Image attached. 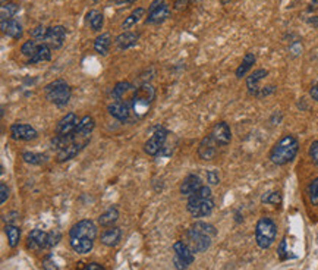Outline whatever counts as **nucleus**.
<instances>
[{
  "label": "nucleus",
  "mask_w": 318,
  "mask_h": 270,
  "mask_svg": "<svg viewBox=\"0 0 318 270\" xmlns=\"http://www.w3.org/2000/svg\"><path fill=\"white\" fill-rule=\"evenodd\" d=\"M299 152V141L292 134H286L276 142L270 152V160L276 166H284L291 163Z\"/></svg>",
  "instance_id": "obj_1"
},
{
  "label": "nucleus",
  "mask_w": 318,
  "mask_h": 270,
  "mask_svg": "<svg viewBox=\"0 0 318 270\" xmlns=\"http://www.w3.org/2000/svg\"><path fill=\"white\" fill-rule=\"evenodd\" d=\"M277 235V225L270 218H261L255 225V241L257 245L263 250L270 248L276 241Z\"/></svg>",
  "instance_id": "obj_2"
},
{
  "label": "nucleus",
  "mask_w": 318,
  "mask_h": 270,
  "mask_svg": "<svg viewBox=\"0 0 318 270\" xmlns=\"http://www.w3.org/2000/svg\"><path fill=\"white\" fill-rule=\"evenodd\" d=\"M154 99H155V90L150 84H142L132 94V100H131L132 112L137 116L142 117L148 112L150 104L153 103Z\"/></svg>",
  "instance_id": "obj_3"
},
{
  "label": "nucleus",
  "mask_w": 318,
  "mask_h": 270,
  "mask_svg": "<svg viewBox=\"0 0 318 270\" xmlns=\"http://www.w3.org/2000/svg\"><path fill=\"white\" fill-rule=\"evenodd\" d=\"M44 93H46L47 100L53 104H56V106L68 104L69 99H71V94H72L71 87L66 84V81H63V79H56L50 84H47L46 88H44Z\"/></svg>",
  "instance_id": "obj_4"
},
{
  "label": "nucleus",
  "mask_w": 318,
  "mask_h": 270,
  "mask_svg": "<svg viewBox=\"0 0 318 270\" xmlns=\"http://www.w3.org/2000/svg\"><path fill=\"white\" fill-rule=\"evenodd\" d=\"M167 137H169V131L165 127H155L153 135L144 144V152L148 156L160 155L162 150L165 148Z\"/></svg>",
  "instance_id": "obj_5"
},
{
  "label": "nucleus",
  "mask_w": 318,
  "mask_h": 270,
  "mask_svg": "<svg viewBox=\"0 0 318 270\" xmlns=\"http://www.w3.org/2000/svg\"><path fill=\"white\" fill-rule=\"evenodd\" d=\"M186 208L194 218H204L214 210V201L213 198H198L197 195H191Z\"/></svg>",
  "instance_id": "obj_6"
},
{
  "label": "nucleus",
  "mask_w": 318,
  "mask_h": 270,
  "mask_svg": "<svg viewBox=\"0 0 318 270\" xmlns=\"http://www.w3.org/2000/svg\"><path fill=\"white\" fill-rule=\"evenodd\" d=\"M69 236L71 238H88L94 241L97 236V226L92 220H79L71 228Z\"/></svg>",
  "instance_id": "obj_7"
},
{
  "label": "nucleus",
  "mask_w": 318,
  "mask_h": 270,
  "mask_svg": "<svg viewBox=\"0 0 318 270\" xmlns=\"http://www.w3.org/2000/svg\"><path fill=\"white\" fill-rule=\"evenodd\" d=\"M186 244L191 248L194 253H203L205 250L210 248L211 245V238L205 236L200 232H195L194 229H189L186 232Z\"/></svg>",
  "instance_id": "obj_8"
},
{
  "label": "nucleus",
  "mask_w": 318,
  "mask_h": 270,
  "mask_svg": "<svg viewBox=\"0 0 318 270\" xmlns=\"http://www.w3.org/2000/svg\"><path fill=\"white\" fill-rule=\"evenodd\" d=\"M78 124H79L78 116L75 115L74 112L66 113V115L57 122V125H56V135H62V137H65V135L77 134Z\"/></svg>",
  "instance_id": "obj_9"
},
{
  "label": "nucleus",
  "mask_w": 318,
  "mask_h": 270,
  "mask_svg": "<svg viewBox=\"0 0 318 270\" xmlns=\"http://www.w3.org/2000/svg\"><path fill=\"white\" fill-rule=\"evenodd\" d=\"M11 135L13 140H19V141H31L36 140L39 137L37 129L33 128L31 125L26 124H13L11 127Z\"/></svg>",
  "instance_id": "obj_10"
},
{
  "label": "nucleus",
  "mask_w": 318,
  "mask_h": 270,
  "mask_svg": "<svg viewBox=\"0 0 318 270\" xmlns=\"http://www.w3.org/2000/svg\"><path fill=\"white\" fill-rule=\"evenodd\" d=\"M65 39H66V28L62 25H56L49 28L47 37L44 40V43L50 47V49H60L63 46Z\"/></svg>",
  "instance_id": "obj_11"
},
{
  "label": "nucleus",
  "mask_w": 318,
  "mask_h": 270,
  "mask_svg": "<svg viewBox=\"0 0 318 270\" xmlns=\"http://www.w3.org/2000/svg\"><path fill=\"white\" fill-rule=\"evenodd\" d=\"M210 135L221 147L229 145L230 141H232V131H230V127L226 122H217L216 125L213 127V129H211Z\"/></svg>",
  "instance_id": "obj_12"
},
{
  "label": "nucleus",
  "mask_w": 318,
  "mask_h": 270,
  "mask_svg": "<svg viewBox=\"0 0 318 270\" xmlns=\"http://www.w3.org/2000/svg\"><path fill=\"white\" fill-rule=\"evenodd\" d=\"M217 148H218V144L208 134V135L204 137L200 142V145H198V156L203 160H213L217 155Z\"/></svg>",
  "instance_id": "obj_13"
},
{
  "label": "nucleus",
  "mask_w": 318,
  "mask_h": 270,
  "mask_svg": "<svg viewBox=\"0 0 318 270\" xmlns=\"http://www.w3.org/2000/svg\"><path fill=\"white\" fill-rule=\"evenodd\" d=\"M107 110L115 119L125 122V121L129 119L132 107H131V103H128V102H116L115 100V102H112L107 106Z\"/></svg>",
  "instance_id": "obj_14"
},
{
  "label": "nucleus",
  "mask_w": 318,
  "mask_h": 270,
  "mask_svg": "<svg viewBox=\"0 0 318 270\" xmlns=\"http://www.w3.org/2000/svg\"><path fill=\"white\" fill-rule=\"evenodd\" d=\"M89 140H84V141H77L71 142V144H68L65 148H62L60 152H57V160L59 162H68V160H71V159H74L75 156L88 144Z\"/></svg>",
  "instance_id": "obj_15"
},
{
  "label": "nucleus",
  "mask_w": 318,
  "mask_h": 270,
  "mask_svg": "<svg viewBox=\"0 0 318 270\" xmlns=\"http://www.w3.org/2000/svg\"><path fill=\"white\" fill-rule=\"evenodd\" d=\"M201 187H203V182H201V178L198 175H188L185 179L182 181L179 190H180L182 195L191 197L192 194L197 193Z\"/></svg>",
  "instance_id": "obj_16"
},
{
  "label": "nucleus",
  "mask_w": 318,
  "mask_h": 270,
  "mask_svg": "<svg viewBox=\"0 0 318 270\" xmlns=\"http://www.w3.org/2000/svg\"><path fill=\"white\" fill-rule=\"evenodd\" d=\"M170 15V8L169 5L165 3L162 5L160 8H157L153 12H148V18L145 19V24L147 25H158V24H163L166 19L169 18Z\"/></svg>",
  "instance_id": "obj_17"
},
{
  "label": "nucleus",
  "mask_w": 318,
  "mask_h": 270,
  "mask_svg": "<svg viewBox=\"0 0 318 270\" xmlns=\"http://www.w3.org/2000/svg\"><path fill=\"white\" fill-rule=\"evenodd\" d=\"M138 39H140L138 34L131 33V31H125V33H122L116 37L115 44L119 50H128V49L138 44Z\"/></svg>",
  "instance_id": "obj_18"
},
{
  "label": "nucleus",
  "mask_w": 318,
  "mask_h": 270,
  "mask_svg": "<svg viewBox=\"0 0 318 270\" xmlns=\"http://www.w3.org/2000/svg\"><path fill=\"white\" fill-rule=\"evenodd\" d=\"M47 235L49 233L40 231V229L31 231V233L28 235V247L31 250H36V251H39L41 248H46L47 247Z\"/></svg>",
  "instance_id": "obj_19"
},
{
  "label": "nucleus",
  "mask_w": 318,
  "mask_h": 270,
  "mask_svg": "<svg viewBox=\"0 0 318 270\" xmlns=\"http://www.w3.org/2000/svg\"><path fill=\"white\" fill-rule=\"evenodd\" d=\"M173 251H175V256H178L179 258H182L186 264H189L191 266L192 263H194V260H195V253L192 251L191 248L188 247L186 243H183V241H176L175 244H173Z\"/></svg>",
  "instance_id": "obj_20"
},
{
  "label": "nucleus",
  "mask_w": 318,
  "mask_h": 270,
  "mask_svg": "<svg viewBox=\"0 0 318 270\" xmlns=\"http://www.w3.org/2000/svg\"><path fill=\"white\" fill-rule=\"evenodd\" d=\"M267 75L268 72L266 69H257V71H254L249 77L246 78V88H248V91L255 96L258 93V90H260V87H258L260 82L267 77Z\"/></svg>",
  "instance_id": "obj_21"
},
{
  "label": "nucleus",
  "mask_w": 318,
  "mask_h": 270,
  "mask_svg": "<svg viewBox=\"0 0 318 270\" xmlns=\"http://www.w3.org/2000/svg\"><path fill=\"white\" fill-rule=\"evenodd\" d=\"M18 5L15 3H5L0 9V21H2V31L5 33L6 26H8V22L13 19V16L18 13Z\"/></svg>",
  "instance_id": "obj_22"
},
{
  "label": "nucleus",
  "mask_w": 318,
  "mask_h": 270,
  "mask_svg": "<svg viewBox=\"0 0 318 270\" xmlns=\"http://www.w3.org/2000/svg\"><path fill=\"white\" fill-rule=\"evenodd\" d=\"M94 241L88 238H71V247L78 254H87L92 250Z\"/></svg>",
  "instance_id": "obj_23"
},
{
  "label": "nucleus",
  "mask_w": 318,
  "mask_h": 270,
  "mask_svg": "<svg viewBox=\"0 0 318 270\" xmlns=\"http://www.w3.org/2000/svg\"><path fill=\"white\" fill-rule=\"evenodd\" d=\"M120 236H122V232L119 228L106 229L102 233V244H104L106 247H116L120 241Z\"/></svg>",
  "instance_id": "obj_24"
},
{
  "label": "nucleus",
  "mask_w": 318,
  "mask_h": 270,
  "mask_svg": "<svg viewBox=\"0 0 318 270\" xmlns=\"http://www.w3.org/2000/svg\"><path fill=\"white\" fill-rule=\"evenodd\" d=\"M112 46V36L109 33H103L102 36H99L94 41V50L99 54H107Z\"/></svg>",
  "instance_id": "obj_25"
},
{
  "label": "nucleus",
  "mask_w": 318,
  "mask_h": 270,
  "mask_svg": "<svg viewBox=\"0 0 318 270\" xmlns=\"http://www.w3.org/2000/svg\"><path fill=\"white\" fill-rule=\"evenodd\" d=\"M51 59V49L46 44V43H43V44H40L39 49H37V52L34 53V56L33 57H29V62L28 64L34 65V64H40V62H47V61H50Z\"/></svg>",
  "instance_id": "obj_26"
},
{
  "label": "nucleus",
  "mask_w": 318,
  "mask_h": 270,
  "mask_svg": "<svg viewBox=\"0 0 318 270\" xmlns=\"http://www.w3.org/2000/svg\"><path fill=\"white\" fill-rule=\"evenodd\" d=\"M94 128H96V121H94V117L87 115V116H84L82 119H79L77 132L79 134V135H82V137L88 138L89 134L92 132V129Z\"/></svg>",
  "instance_id": "obj_27"
},
{
  "label": "nucleus",
  "mask_w": 318,
  "mask_h": 270,
  "mask_svg": "<svg viewBox=\"0 0 318 270\" xmlns=\"http://www.w3.org/2000/svg\"><path fill=\"white\" fill-rule=\"evenodd\" d=\"M134 90V85L131 84V82H128V81H120V82H117L115 85V88H113V99H115L116 102H125L123 99H125V96H126L128 93H131V91ZM129 103V102H128Z\"/></svg>",
  "instance_id": "obj_28"
},
{
  "label": "nucleus",
  "mask_w": 318,
  "mask_h": 270,
  "mask_svg": "<svg viewBox=\"0 0 318 270\" xmlns=\"http://www.w3.org/2000/svg\"><path fill=\"white\" fill-rule=\"evenodd\" d=\"M255 61H257V59H255L254 53H246L245 57H243V61H242V64L239 65L238 69H236V77L238 78L245 77V75L248 74V71L254 66Z\"/></svg>",
  "instance_id": "obj_29"
},
{
  "label": "nucleus",
  "mask_w": 318,
  "mask_h": 270,
  "mask_svg": "<svg viewBox=\"0 0 318 270\" xmlns=\"http://www.w3.org/2000/svg\"><path fill=\"white\" fill-rule=\"evenodd\" d=\"M119 219V212L116 207H110L107 212H104L103 215H100L99 218V223L102 226H113V223H116V220Z\"/></svg>",
  "instance_id": "obj_30"
},
{
  "label": "nucleus",
  "mask_w": 318,
  "mask_h": 270,
  "mask_svg": "<svg viewBox=\"0 0 318 270\" xmlns=\"http://www.w3.org/2000/svg\"><path fill=\"white\" fill-rule=\"evenodd\" d=\"M5 34H6L8 37H11V39L15 40L21 39V37H22V25H21V22H19L18 19H11V21L8 22L6 29H5Z\"/></svg>",
  "instance_id": "obj_31"
},
{
  "label": "nucleus",
  "mask_w": 318,
  "mask_h": 270,
  "mask_svg": "<svg viewBox=\"0 0 318 270\" xmlns=\"http://www.w3.org/2000/svg\"><path fill=\"white\" fill-rule=\"evenodd\" d=\"M191 229H194L195 232H200V233H203L205 236H210V238H213V236L217 235L216 228L213 225L207 223V222H195L191 226Z\"/></svg>",
  "instance_id": "obj_32"
},
{
  "label": "nucleus",
  "mask_w": 318,
  "mask_h": 270,
  "mask_svg": "<svg viewBox=\"0 0 318 270\" xmlns=\"http://www.w3.org/2000/svg\"><path fill=\"white\" fill-rule=\"evenodd\" d=\"M22 159L24 162L28 165H34V166H39L47 162V156L41 155V153H33V152H24L22 153Z\"/></svg>",
  "instance_id": "obj_33"
},
{
  "label": "nucleus",
  "mask_w": 318,
  "mask_h": 270,
  "mask_svg": "<svg viewBox=\"0 0 318 270\" xmlns=\"http://www.w3.org/2000/svg\"><path fill=\"white\" fill-rule=\"evenodd\" d=\"M87 21L89 22L91 28L94 31H102L103 22H104V18H103V13L99 11H89L87 13Z\"/></svg>",
  "instance_id": "obj_34"
},
{
  "label": "nucleus",
  "mask_w": 318,
  "mask_h": 270,
  "mask_svg": "<svg viewBox=\"0 0 318 270\" xmlns=\"http://www.w3.org/2000/svg\"><path fill=\"white\" fill-rule=\"evenodd\" d=\"M5 232H6V236H8V241H9V247L15 248L18 245V243H19V238H21L19 228L15 226V225H6Z\"/></svg>",
  "instance_id": "obj_35"
},
{
  "label": "nucleus",
  "mask_w": 318,
  "mask_h": 270,
  "mask_svg": "<svg viewBox=\"0 0 318 270\" xmlns=\"http://www.w3.org/2000/svg\"><path fill=\"white\" fill-rule=\"evenodd\" d=\"M144 15H145V9H144V8H137V9H135V11L131 13V15L128 16L126 19L123 21V24H122V28H123V29H128V28H131V26H132V25H135V24H137V22L140 21L141 18L144 16Z\"/></svg>",
  "instance_id": "obj_36"
},
{
  "label": "nucleus",
  "mask_w": 318,
  "mask_h": 270,
  "mask_svg": "<svg viewBox=\"0 0 318 270\" xmlns=\"http://www.w3.org/2000/svg\"><path fill=\"white\" fill-rule=\"evenodd\" d=\"M39 41L37 40H28L25 41L24 44H22V47H21V53L24 54V56H28V57H33L34 56V53L37 52V49H39Z\"/></svg>",
  "instance_id": "obj_37"
},
{
  "label": "nucleus",
  "mask_w": 318,
  "mask_h": 270,
  "mask_svg": "<svg viewBox=\"0 0 318 270\" xmlns=\"http://www.w3.org/2000/svg\"><path fill=\"white\" fill-rule=\"evenodd\" d=\"M261 201L266 204H271V206H279L281 203V194L274 191V193H267L261 197Z\"/></svg>",
  "instance_id": "obj_38"
},
{
  "label": "nucleus",
  "mask_w": 318,
  "mask_h": 270,
  "mask_svg": "<svg viewBox=\"0 0 318 270\" xmlns=\"http://www.w3.org/2000/svg\"><path fill=\"white\" fill-rule=\"evenodd\" d=\"M308 195L312 203V206H318V178L312 181L308 187Z\"/></svg>",
  "instance_id": "obj_39"
},
{
  "label": "nucleus",
  "mask_w": 318,
  "mask_h": 270,
  "mask_svg": "<svg viewBox=\"0 0 318 270\" xmlns=\"http://www.w3.org/2000/svg\"><path fill=\"white\" fill-rule=\"evenodd\" d=\"M47 33H49V28L39 25L36 26L34 29H31V37L34 40H37V41H44L46 37H47Z\"/></svg>",
  "instance_id": "obj_40"
},
{
  "label": "nucleus",
  "mask_w": 318,
  "mask_h": 270,
  "mask_svg": "<svg viewBox=\"0 0 318 270\" xmlns=\"http://www.w3.org/2000/svg\"><path fill=\"white\" fill-rule=\"evenodd\" d=\"M62 235L59 231H51L49 235H47V247H54L60 241Z\"/></svg>",
  "instance_id": "obj_41"
},
{
  "label": "nucleus",
  "mask_w": 318,
  "mask_h": 270,
  "mask_svg": "<svg viewBox=\"0 0 318 270\" xmlns=\"http://www.w3.org/2000/svg\"><path fill=\"white\" fill-rule=\"evenodd\" d=\"M192 195H197L198 198H211V188L207 187V185H203L198 191Z\"/></svg>",
  "instance_id": "obj_42"
},
{
  "label": "nucleus",
  "mask_w": 318,
  "mask_h": 270,
  "mask_svg": "<svg viewBox=\"0 0 318 270\" xmlns=\"http://www.w3.org/2000/svg\"><path fill=\"white\" fill-rule=\"evenodd\" d=\"M309 157H311L312 163L318 165V140L311 144V147H309Z\"/></svg>",
  "instance_id": "obj_43"
},
{
  "label": "nucleus",
  "mask_w": 318,
  "mask_h": 270,
  "mask_svg": "<svg viewBox=\"0 0 318 270\" xmlns=\"http://www.w3.org/2000/svg\"><path fill=\"white\" fill-rule=\"evenodd\" d=\"M207 181H208L211 185H217V184L220 182L218 172H217V170H208V172H207Z\"/></svg>",
  "instance_id": "obj_44"
},
{
  "label": "nucleus",
  "mask_w": 318,
  "mask_h": 270,
  "mask_svg": "<svg viewBox=\"0 0 318 270\" xmlns=\"http://www.w3.org/2000/svg\"><path fill=\"white\" fill-rule=\"evenodd\" d=\"M8 198H9V188H8L6 184H2L0 185V203L5 204Z\"/></svg>",
  "instance_id": "obj_45"
},
{
  "label": "nucleus",
  "mask_w": 318,
  "mask_h": 270,
  "mask_svg": "<svg viewBox=\"0 0 318 270\" xmlns=\"http://www.w3.org/2000/svg\"><path fill=\"white\" fill-rule=\"evenodd\" d=\"M173 264H175V267L178 270H185L189 267V264H186L182 258H179L178 256H175V254H173Z\"/></svg>",
  "instance_id": "obj_46"
},
{
  "label": "nucleus",
  "mask_w": 318,
  "mask_h": 270,
  "mask_svg": "<svg viewBox=\"0 0 318 270\" xmlns=\"http://www.w3.org/2000/svg\"><path fill=\"white\" fill-rule=\"evenodd\" d=\"M43 269L44 270H59L57 267V264L51 260V258H46L44 261H43Z\"/></svg>",
  "instance_id": "obj_47"
},
{
  "label": "nucleus",
  "mask_w": 318,
  "mask_h": 270,
  "mask_svg": "<svg viewBox=\"0 0 318 270\" xmlns=\"http://www.w3.org/2000/svg\"><path fill=\"white\" fill-rule=\"evenodd\" d=\"M274 90H276V87H274V85H271V87H264V88H260L255 96H257V97H264V96H267V94H270V93H273Z\"/></svg>",
  "instance_id": "obj_48"
},
{
  "label": "nucleus",
  "mask_w": 318,
  "mask_h": 270,
  "mask_svg": "<svg viewBox=\"0 0 318 270\" xmlns=\"http://www.w3.org/2000/svg\"><path fill=\"white\" fill-rule=\"evenodd\" d=\"M286 239H283L281 243H280V247H279V257L281 258V260H284V258H288V256H286Z\"/></svg>",
  "instance_id": "obj_49"
},
{
  "label": "nucleus",
  "mask_w": 318,
  "mask_h": 270,
  "mask_svg": "<svg viewBox=\"0 0 318 270\" xmlns=\"http://www.w3.org/2000/svg\"><path fill=\"white\" fill-rule=\"evenodd\" d=\"M166 3V0H153L151 2V5H150V8H148V12H153V11H155L157 8H160L162 5H165Z\"/></svg>",
  "instance_id": "obj_50"
},
{
  "label": "nucleus",
  "mask_w": 318,
  "mask_h": 270,
  "mask_svg": "<svg viewBox=\"0 0 318 270\" xmlns=\"http://www.w3.org/2000/svg\"><path fill=\"white\" fill-rule=\"evenodd\" d=\"M16 218H19V215H18L16 212H11L9 215H6V216H5V220L8 222V225H12L13 222L16 220Z\"/></svg>",
  "instance_id": "obj_51"
},
{
  "label": "nucleus",
  "mask_w": 318,
  "mask_h": 270,
  "mask_svg": "<svg viewBox=\"0 0 318 270\" xmlns=\"http://www.w3.org/2000/svg\"><path fill=\"white\" fill-rule=\"evenodd\" d=\"M291 52H292L295 56H298L299 53L302 52V46H301V43H298V41H296V43H293L292 46H291Z\"/></svg>",
  "instance_id": "obj_52"
},
{
  "label": "nucleus",
  "mask_w": 318,
  "mask_h": 270,
  "mask_svg": "<svg viewBox=\"0 0 318 270\" xmlns=\"http://www.w3.org/2000/svg\"><path fill=\"white\" fill-rule=\"evenodd\" d=\"M309 96H311V99H312V100L318 102V82L311 87V90H309Z\"/></svg>",
  "instance_id": "obj_53"
},
{
  "label": "nucleus",
  "mask_w": 318,
  "mask_h": 270,
  "mask_svg": "<svg viewBox=\"0 0 318 270\" xmlns=\"http://www.w3.org/2000/svg\"><path fill=\"white\" fill-rule=\"evenodd\" d=\"M84 270H104V267L100 266V264H97V263H89V264H87L84 267Z\"/></svg>",
  "instance_id": "obj_54"
},
{
  "label": "nucleus",
  "mask_w": 318,
  "mask_h": 270,
  "mask_svg": "<svg viewBox=\"0 0 318 270\" xmlns=\"http://www.w3.org/2000/svg\"><path fill=\"white\" fill-rule=\"evenodd\" d=\"M308 22H309L312 26L318 28V16H311V18L308 19Z\"/></svg>",
  "instance_id": "obj_55"
},
{
  "label": "nucleus",
  "mask_w": 318,
  "mask_h": 270,
  "mask_svg": "<svg viewBox=\"0 0 318 270\" xmlns=\"http://www.w3.org/2000/svg\"><path fill=\"white\" fill-rule=\"evenodd\" d=\"M116 5H123V3H129V0H115Z\"/></svg>",
  "instance_id": "obj_56"
},
{
  "label": "nucleus",
  "mask_w": 318,
  "mask_h": 270,
  "mask_svg": "<svg viewBox=\"0 0 318 270\" xmlns=\"http://www.w3.org/2000/svg\"><path fill=\"white\" fill-rule=\"evenodd\" d=\"M188 2H197V0H178V5H182V3H183V5H186Z\"/></svg>",
  "instance_id": "obj_57"
},
{
  "label": "nucleus",
  "mask_w": 318,
  "mask_h": 270,
  "mask_svg": "<svg viewBox=\"0 0 318 270\" xmlns=\"http://www.w3.org/2000/svg\"><path fill=\"white\" fill-rule=\"evenodd\" d=\"M137 0H129V3H135Z\"/></svg>",
  "instance_id": "obj_58"
},
{
  "label": "nucleus",
  "mask_w": 318,
  "mask_h": 270,
  "mask_svg": "<svg viewBox=\"0 0 318 270\" xmlns=\"http://www.w3.org/2000/svg\"><path fill=\"white\" fill-rule=\"evenodd\" d=\"M229 0H221V3H228Z\"/></svg>",
  "instance_id": "obj_59"
},
{
  "label": "nucleus",
  "mask_w": 318,
  "mask_h": 270,
  "mask_svg": "<svg viewBox=\"0 0 318 270\" xmlns=\"http://www.w3.org/2000/svg\"><path fill=\"white\" fill-rule=\"evenodd\" d=\"M5 2H6V0H2V3H5Z\"/></svg>",
  "instance_id": "obj_60"
},
{
  "label": "nucleus",
  "mask_w": 318,
  "mask_h": 270,
  "mask_svg": "<svg viewBox=\"0 0 318 270\" xmlns=\"http://www.w3.org/2000/svg\"><path fill=\"white\" fill-rule=\"evenodd\" d=\"M94 2H97V0H94Z\"/></svg>",
  "instance_id": "obj_61"
}]
</instances>
